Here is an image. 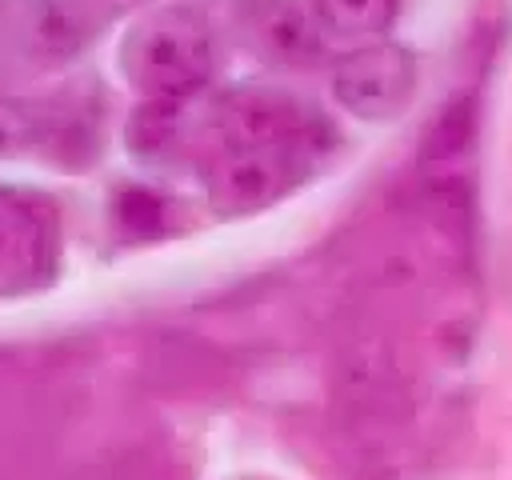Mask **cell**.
I'll return each mask as SVG.
<instances>
[{
	"mask_svg": "<svg viewBox=\"0 0 512 480\" xmlns=\"http://www.w3.org/2000/svg\"><path fill=\"white\" fill-rule=\"evenodd\" d=\"M332 124L276 88H236L196 108L184 100L180 156L196 160L216 216H252L296 192L324 152Z\"/></svg>",
	"mask_w": 512,
	"mask_h": 480,
	"instance_id": "1",
	"label": "cell"
},
{
	"mask_svg": "<svg viewBox=\"0 0 512 480\" xmlns=\"http://www.w3.org/2000/svg\"><path fill=\"white\" fill-rule=\"evenodd\" d=\"M120 72L144 100H192L216 72V40L208 20L188 4L156 8L124 32Z\"/></svg>",
	"mask_w": 512,
	"mask_h": 480,
	"instance_id": "2",
	"label": "cell"
},
{
	"mask_svg": "<svg viewBox=\"0 0 512 480\" xmlns=\"http://www.w3.org/2000/svg\"><path fill=\"white\" fill-rule=\"evenodd\" d=\"M60 268V212L48 196L0 184V300L40 292Z\"/></svg>",
	"mask_w": 512,
	"mask_h": 480,
	"instance_id": "3",
	"label": "cell"
},
{
	"mask_svg": "<svg viewBox=\"0 0 512 480\" xmlns=\"http://www.w3.org/2000/svg\"><path fill=\"white\" fill-rule=\"evenodd\" d=\"M100 0H0V32L12 52L36 64H60L84 52L108 24Z\"/></svg>",
	"mask_w": 512,
	"mask_h": 480,
	"instance_id": "4",
	"label": "cell"
},
{
	"mask_svg": "<svg viewBox=\"0 0 512 480\" xmlns=\"http://www.w3.org/2000/svg\"><path fill=\"white\" fill-rule=\"evenodd\" d=\"M416 92V56L392 40H368L332 68V96L360 120H392Z\"/></svg>",
	"mask_w": 512,
	"mask_h": 480,
	"instance_id": "5",
	"label": "cell"
},
{
	"mask_svg": "<svg viewBox=\"0 0 512 480\" xmlns=\"http://www.w3.org/2000/svg\"><path fill=\"white\" fill-rule=\"evenodd\" d=\"M244 44L276 68H308L328 52V32L312 0H248L240 8Z\"/></svg>",
	"mask_w": 512,
	"mask_h": 480,
	"instance_id": "6",
	"label": "cell"
},
{
	"mask_svg": "<svg viewBox=\"0 0 512 480\" xmlns=\"http://www.w3.org/2000/svg\"><path fill=\"white\" fill-rule=\"evenodd\" d=\"M400 0H312L320 24L328 36H344V40H372L380 36L392 16H396Z\"/></svg>",
	"mask_w": 512,
	"mask_h": 480,
	"instance_id": "7",
	"label": "cell"
},
{
	"mask_svg": "<svg viewBox=\"0 0 512 480\" xmlns=\"http://www.w3.org/2000/svg\"><path fill=\"white\" fill-rule=\"evenodd\" d=\"M108 12H124V8H140V4H148V0H100Z\"/></svg>",
	"mask_w": 512,
	"mask_h": 480,
	"instance_id": "8",
	"label": "cell"
}]
</instances>
